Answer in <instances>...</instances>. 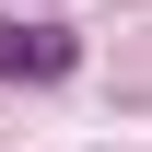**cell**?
Wrapping results in <instances>:
<instances>
[{
    "instance_id": "1",
    "label": "cell",
    "mask_w": 152,
    "mask_h": 152,
    "mask_svg": "<svg viewBox=\"0 0 152 152\" xmlns=\"http://www.w3.org/2000/svg\"><path fill=\"white\" fill-rule=\"evenodd\" d=\"M58 70H70L58 23H0V82H58Z\"/></svg>"
}]
</instances>
